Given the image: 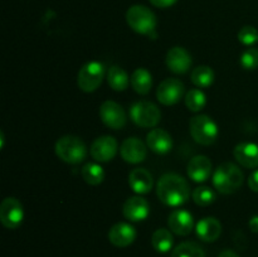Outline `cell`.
Returning <instances> with one entry per match:
<instances>
[{"instance_id": "6da1fadb", "label": "cell", "mask_w": 258, "mask_h": 257, "mask_svg": "<svg viewBox=\"0 0 258 257\" xmlns=\"http://www.w3.org/2000/svg\"><path fill=\"white\" fill-rule=\"evenodd\" d=\"M159 201L168 207H180L188 202L190 188L185 179L176 173H166L160 176L156 184Z\"/></svg>"}, {"instance_id": "277c9868", "label": "cell", "mask_w": 258, "mask_h": 257, "mask_svg": "<svg viewBox=\"0 0 258 257\" xmlns=\"http://www.w3.org/2000/svg\"><path fill=\"white\" fill-rule=\"evenodd\" d=\"M126 22L134 32L151 35L156 29V17L145 5H133L126 12Z\"/></svg>"}, {"instance_id": "5bb4252c", "label": "cell", "mask_w": 258, "mask_h": 257, "mask_svg": "<svg viewBox=\"0 0 258 257\" xmlns=\"http://www.w3.org/2000/svg\"><path fill=\"white\" fill-rule=\"evenodd\" d=\"M122 214L130 222L145 221L150 214L149 202L141 196L130 197L122 206Z\"/></svg>"}, {"instance_id": "ac0fdd59", "label": "cell", "mask_w": 258, "mask_h": 257, "mask_svg": "<svg viewBox=\"0 0 258 257\" xmlns=\"http://www.w3.org/2000/svg\"><path fill=\"white\" fill-rule=\"evenodd\" d=\"M146 145L155 154L164 155L173 148V138L164 128H153L146 136Z\"/></svg>"}, {"instance_id": "7402d4cb", "label": "cell", "mask_w": 258, "mask_h": 257, "mask_svg": "<svg viewBox=\"0 0 258 257\" xmlns=\"http://www.w3.org/2000/svg\"><path fill=\"white\" fill-rule=\"evenodd\" d=\"M131 86L139 95H148L153 87V76L146 68H138L131 75Z\"/></svg>"}, {"instance_id": "836d02e7", "label": "cell", "mask_w": 258, "mask_h": 257, "mask_svg": "<svg viewBox=\"0 0 258 257\" xmlns=\"http://www.w3.org/2000/svg\"><path fill=\"white\" fill-rule=\"evenodd\" d=\"M248 227H249V229H251L252 232H254V233H258V216L252 217V218L249 219Z\"/></svg>"}, {"instance_id": "2e32d148", "label": "cell", "mask_w": 258, "mask_h": 257, "mask_svg": "<svg viewBox=\"0 0 258 257\" xmlns=\"http://www.w3.org/2000/svg\"><path fill=\"white\" fill-rule=\"evenodd\" d=\"M168 226L171 232L178 236H188L194 228V218L185 209H175L169 214Z\"/></svg>"}, {"instance_id": "d6a6232c", "label": "cell", "mask_w": 258, "mask_h": 257, "mask_svg": "<svg viewBox=\"0 0 258 257\" xmlns=\"http://www.w3.org/2000/svg\"><path fill=\"white\" fill-rule=\"evenodd\" d=\"M149 2H150L154 7L163 8L164 9V8H169L171 7V5H174L178 0H149Z\"/></svg>"}, {"instance_id": "3957f363", "label": "cell", "mask_w": 258, "mask_h": 257, "mask_svg": "<svg viewBox=\"0 0 258 257\" xmlns=\"http://www.w3.org/2000/svg\"><path fill=\"white\" fill-rule=\"evenodd\" d=\"M54 150L58 158L68 164H80L87 156V146L82 139L75 135H66L58 139Z\"/></svg>"}, {"instance_id": "44dd1931", "label": "cell", "mask_w": 258, "mask_h": 257, "mask_svg": "<svg viewBox=\"0 0 258 257\" xmlns=\"http://www.w3.org/2000/svg\"><path fill=\"white\" fill-rule=\"evenodd\" d=\"M197 236L204 242H214L222 233V224L214 217H206L197 223Z\"/></svg>"}, {"instance_id": "9a60e30c", "label": "cell", "mask_w": 258, "mask_h": 257, "mask_svg": "<svg viewBox=\"0 0 258 257\" xmlns=\"http://www.w3.org/2000/svg\"><path fill=\"white\" fill-rule=\"evenodd\" d=\"M213 171V164L206 155H196L190 159L186 168L188 176L196 183H204L208 180Z\"/></svg>"}, {"instance_id": "7c38bea8", "label": "cell", "mask_w": 258, "mask_h": 257, "mask_svg": "<svg viewBox=\"0 0 258 257\" xmlns=\"http://www.w3.org/2000/svg\"><path fill=\"white\" fill-rule=\"evenodd\" d=\"M121 158L128 164L143 163L148 155V145L139 138H127L121 144Z\"/></svg>"}, {"instance_id": "f546056e", "label": "cell", "mask_w": 258, "mask_h": 257, "mask_svg": "<svg viewBox=\"0 0 258 257\" xmlns=\"http://www.w3.org/2000/svg\"><path fill=\"white\" fill-rule=\"evenodd\" d=\"M242 67L247 71H252L258 68V49L257 48H248L241 54L239 59Z\"/></svg>"}, {"instance_id": "f1b7e54d", "label": "cell", "mask_w": 258, "mask_h": 257, "mask_svg": "<svg viewBox=\"0 0 258 257\" xmlns=\"http://www.w3.org/2000/svg\"><path fill=\"white\" fill-rule=\"evenodd\" d=\"M191 198H193L194 203H196L197 206L208 207L216 202L217 194L216 191H214L213 189L209 188V186L202 185L194 189L193 193H191Z\"/></svg>"}, {"instance_id": "603a6c76", "label": "cell", "mask_w": 258, "mask_h": 257, "mask_svg": "<svg viewBox=\"0 0 258 257\" xmlns=\"http://www.w3.org/2000/svg\"><path fill=\"white\" fill-rule=\"evenodd\" d=\"M106 78H107L108 86L113 91H117V92L125 91L131 82L130 77L126 73V71L123 68L118 67V66H111L108 68Z\"/></svg>"}, {"instance_id": "cb8c5ba5", "label": "cell", "mask_w": 258, "mask_h": 257, "mask_svg": "<svg viewBox=\"0 0 258 257\" xmlns=\"http://www.w3.org/2000/svg\"><path fill=\"white\" fill-rule=\"evenodd\" d=\"M151 244H153L154 249L159 253H168L173 248V234L166 228L156 229L153 233V237H151Z\"/></svg>"}, {"instance_id": "e575fe53", "label": "cell", "mask_w": 258, "mask_h": 257, "mask_svg": "<svg viewBox=\"0 0 258 257\" xmlns=\"http://www.w3.org/2000/svg\"><path fill=\"white\" fill-rule=\"evenodd\" d=\"M218 257H239V256L236 253V252L232 251V249H224V251H222L221 253H219Z\"/></svg>"}, {"instance_id": "30bf717a", "label": "cell", "mask_w": 258, "mask_h": 257, "mask_svg": "<svg viewBox=\"0 0 258 257\" xmlns=\"http://www.w3.org/2000/svg\"><path fill=\"white\" fill-rule=\"evenodd\" d=\"M100 118L107 127L113 128V130H120L126 125L125 110L122 106L118 105L115 101H105L100 106Z\"/></svg>"}, {"instance_id": "d6986e66", "label": "cell", "mask_w": 258, "mask_h": 257, "mask_svg": "<svg viewBox=\"0 0 258 257\" xmlns=\"http://www.w3.org/2000/svg\"><path fill=\"white\" fill-rule=\"evenodd\" d=\"M233 156L237 163L247 169L258 166V145L254 143H241L234 148Z\"/></svg>"}, {"instance_id": "ba28073f", "label": "cell", "mask_w": 258, "mask_h": 257, "mask_svg": "<svg viewBox=\"0 0 258 257\" xmlns=\"http://www.w3.org/2000/svg\"><path fill=\"white\" fill-rule=\"evenodd\" d=\"M24 219L23 204L14 197H8L0 204V222L5 228L15 229Z\"/></svg>"}, {"instance_id": "83f0119b", "label": "cell", "mask_w": 258, "mask_h": 257, "mask_svg": "<svg viewBox=\"0 0 258 257\" xmlns=\"http://www.w3.org/2000/svg\"><path fill=\"white\" fill-rule=\"evenodd\" d=\"M184 101H185V106L188 107L189 111H191V112H199L206 106L207 97L203 91L198 90V88H193V90L186 92Z\"/></svg>"}, {"instance_id": "e0dca14e", "label": "cell", "mask_w": 258, "mask_h": 257, "mask_svg": "<svg viewBox=\"0 0 258 257\" xmlns=\"http://www.w3.org/2000/svg\"><path fill=\"white\" fill-rule=\"evenodd\" d=\"M136 239V229L126 222H118L113 224L108 231V241L116 247H127Z\"/></svg>"}, {"instance_id": "8fae6325", "label": "cell", "mask_w": 258, "mask_h": 257, "mask_svg": "<svg viewBox=\"0 0 258 257\" xmlns=\"http://www.w3.org/2000/svg\"><path fill=\"white\" fill-rule=\"evenodd\" d=\"M118 150V144L113 136L103 135L95 139L91 145V155L96 161L107 163L112 160Z\"/></svg>"}, {"instance_id": "52a82bcc", "label": "cell", "mask_w": 258, "mask_h": 257, "mask_svg": "<svg viewBox=\"0 0 258 257\" xmlns=\"http://www.w3.org/2000/svg\"><path fill=\"white\" fill-rule=\"evenodd\" d=\"M130 117L140 127L150 128L160 122L161 112L154 102L138 101L130 107Z\"/></svg>"}, {"instance_id": "ffe728a7", "label": "cell", "mask_w": 258, "mask_h": 257, "mask_svg": "<svg viewBox=\"0 0 258 257\" xmlns=\"http://www.w3.org/2000/svg\"><path fill=\"white\" fill-rule=\"evenodd\" d=\"M128 185L136 194H148L153 189L154 180L150 171L144 168H136L128 174Z\"/></svg>"}, {"instance_id": "7a4b0ae2", "label": "cell", "mask_w": 258, "mask_h": 257, "mask_svg": "<svg viewBox=\"0 0 258 257\" xmlns=\"http://www.w3.org/2000/svg\"><path fill=\"white\" fill-rule=\"evenodd\" d=\"M243 173L238 165L233 163H223L213 171L212 181L214 189L222 194H232L243 184Z\"/></svg>"}, {"instance_id": "4fadbf2b", "label": "cell", "mask_w": 258, "mask_h": 257, "mask_svg": "<svg viewBox=\"0 0 258 257\" xmlns=\"http://www.w3.org/2000/svg\"><path fill=\"white\" fill-rule=\"evenodd\" d=\"M165 63L166 67L171 72L176 73V75H184L190 70L193 59H191L190 53L185 48L173 47L166 53Z\"/></svg>"}, {"instance_id": "1f68e13d", "label": "cell", "mask_w": 258, "mask_h": 257, "mask_svg": "<svg viewBox=\"0 0 258 257\" xmlns=\"http://www.w3.org/2000/svg\"><path fill=\"white\" fill-rule=\"evenodd\" d=\"M248 186L252 191H256V193H258V169L249 175Z\"/></svg>"}, {"instance_id": "4316f807", "label": "cell", "mask_w": 258, "mask_h": 257, "mask_svg": "<svg viewBox=\"0 0 258 257\" xmlns=\"http://www.w3.org/2000/svg\"><path fill=\"white\" fill-rule=\"evenodd\" d=\"M171 257H206V252L196 242H183L173 249Z\"/></svg>"}, {"instance_id": "5b68a950", "label": "cell", "mask_w": 258, "mask_h": 257, "mask_svg": "<svg viewBox=\"0 0 258 257\" xmlns=\"http://www.w3.org/2000/svg\"><path fill=\"white\" fill-rule=\"evenodd\" d=\"M191 138L199 145L209 146L216 143L218 138V125L208 115H197L189 122Z\"/></svg>"}, {"instance_id": "d4e9b609", "label": "cell", "mask_w": 258, "mask_h": 257, "mask_svg": "<svg viewBox=\"0 0 258 257\" xmlns=\"http://www.w3.org/2000/svg\"><path fill=\"white\" fill-rule=\"evenodd\" d=\"M190 81L198 88H208L214 82V71L209 66H198L191 71Z\"/></svg>"}, {"instance_id": "9c48e42d", "label": "cell", "mask_w": 258, "mask_h": 257, "mask_svg": "<svg viewBox=\"0 0 258 257\" xmlns=\"http://www.w3.org/2000/svg\"><path fill=\"white\" fill-rule=\"evenodd\" d=\"M184 96V83L178 78H166L156 90V98L165 106L176 105Z\"/></svg>"}, {"instance_id": "484cf974", "label": "cell", "mask_w": 258, "mask_h": 257, "mask_svg": "<svg viewBox=\"0 0 258 257\" xmlns=\"http://www.w3.org/2000/svg\"><path fill=\"white\" fill-rule=\"evenodd\" d=\"M82 179L90 185H98L105 180V170L97 163H87L81 169Z\"/></svg>"}, {"instance_id": "4dcf8cb0", "label": "cell", "mask_w": 258, "mask_h": 257, "mask_svg": "<svg viewBox=\"0 0 258 257\" xmlns=\"http://www.w3.org/2000/svg\"><path fill=\"white\" fill-rule=\"evenodd\" d=\"M238 40L244 45H253L258 40V30L252 25H246L238 32Z\"/></svg>"}, {"instance_id": "8992f818", "label": "cell", "mask_w": 258, "mask_h": 257, "mask_svg": "<svg viewBox=\"0 0 258 257\" xmlns=\"http://www.w3.org/2000/svg\"><path fill=\"white\" fill-rule=\"evenodd\" d=\"M105 75L106 71L103 63L98 62V60H91V62L82 66V68L78 71V87L83 92H95L102 83Z\"/></svg>"}]
</instances>
